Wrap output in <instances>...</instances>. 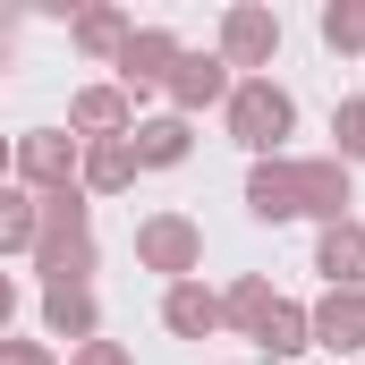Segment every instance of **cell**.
<instances>
[{
  "instance_id": "obj_1",
  "label": "cell",
  "mask_w": 365,
  "mask_h": 365,
  "mask_svg": "<svg viewBox=\"0 0 365 365\" xmlns=\"http://www.w3.org/2000/svg\"><path fill=\"white\" fill-rule=\"evenodd\" d=\"M255 212L280 221V212H340L349 204V179L340 170H255Z\"/></svg>"
},
{
  "instance_id": "obj_2",
  "label": "cell",
  "mask_w": 365,
  "mask_h": 365,
  "mask_svg": "<svg viewBox=\"0 0 365 365\" xmlns=\"http://www.w3.org/2000/svg\"><path fill=\"white\" fill-rule=\"evenodd\" d=\"M230 128H238V145H280V136H289V93L280 86H238Z\"/></svg>"
},
{
  "instance_id": "obj_3",
  "label": "cell",
  "mask_w": 365,
  "mask_h": 365,
  "mask_svg": "<svg viewBox=\"0 0 365 365\" xmlns=\"http://www.w3.org/2000/svg\"><path fill=\"white\" fill-rule=\"evenodd\" d=\"M323 272L331 280H365V230L357 221H340V230L323 238Z\"/></svg>"
},
{
  "instance_id": "obj_4",
  "label": "cell",
  "mask_w": 365,
  "mask_h": 365,
  "mask_svg": "<svg viewBox=\"0 0 365 365\" xmlns=\"http://www.w3.org/2000/svg\"><path fill=\"white\" fill-rule=\"evenodd\" d=\"M314 331H323V349H357L365 340V306L357 297H331V306L314 314Z\"/></svg>"
},
{
  "instance_id": "obj_5",
  "label": "cell",
  "mask_w": 365,
  "mask_h": 365,
  "mask_svg": "<svg viewBox=\"0 0 365 365\" xmlns=\"http://www.w3.org/2000/svg\"><path fill=\"white\" fill-rule=\"evenodd\" d=\"M255 349H264V357L306 349V323H297V306H264V323H255Z\"/></svg>"
},
{
  "instance_id": "obj_6",
  "label": "cell",
  "mask_w": 365,
  "mask_h": 365,
  "mask_svg": "<svg viewBox=\"0 0 365 365\" xmlns=\"http://www.w3.org/2000/svg\"><path fill=\"white\" fill-rule=\"evenodd\" d=\"M272 43H280V26L264 9H238V17H230V51H238V60H264Z\"/></svg>"
},
{
  "instance_id": "obj_7",
  "label": "cell",
  "mask_w": 365,
  "mask_h": 365,
  "mask_svg": "<svg viewBox=\"0 0 365 365\" xmlns=\"http://www.w3.org/2000/svg\"><path fill=\"white\" fill-rule=\"evenodd\" d=\"M145 255H153L162 272H179L187 255H195V230H187V221H153V230H145Z\"/></svg>"
},
{
  "instance_id": "obj_8",
  "label": "cell",
  "mask_w": 365,
  "mask_h": 365,
  "mask_svg": "<svg viewBox=\"0 0 365 365\" xmlns=\"http://www.w3.org/2000/svg\"><path fill=\"white\" fill-rule=\"evenodd\" d=\"M128 153H136V162H179V153H187V128H179V119H153V128H136Z\"/></svg>"
},
{
  "instance_id": "obj_9",
  "label": "cell",
  "mask_w": 365,
  "mask_h": 365,
  "mask_svg": "<svg viewBox=\"0 0 365 365\" xmlns=\"http://www.w3.org/2000/svg\"><path fill=\"white\" fill-rule=\"evenodd\" d=\"M51 323H60V331H86L93 323V297L77 289V280H51Z\"/></svg>"
},
{
  "instance_id": "obj_10",
  "label": "cell",
  "mask_w": 365,
  "mask_h": 365,
  "mask_svg": "<svg viewBox=\"0 0 365 365\" xmlns=\"http://www.w3.org/2000/svg\"><path fill=\"white\" fill-rule=\"evenodd\" d=\"M221 93V60H179V102H212Z\"/></svg>"
},
{
  "instance_id": "obj_11",
  "label": "cell",
  "mask_w": 365,
  "mask_h": 365,
  "mask_svg": "<svg viewBox=\"0 0 365 365\" xmlns=\"http://www.w3.org/2000/svg\"><path fill=\"white\" fill-rule=\"evenodd\" d=\"M212 314H221V306H212L204 289H179V297H170V323H179V331H212Z\"/></svg>"
},
{
  "instance_id": "obj_12",
  "label": "cell",
  "mask_w": 365,
  "mask_h": 365,
  "mask_svg": "<svg viewBox=\"0 0 365 365\" xmlns=\"http://www.w3.org/2000/svg\"><path fill=\"white\" fill-rule=\"evenodd\" d=\"M162 60H170V34H136L128 43V77H162Z\"/></svg>"
},
{
  "instance_id": "obj_13",
  "label": "cell",
  "mask_w": 365,
  "mask_h": 365,
  "mask_svg": "<svg viewBox=\"0 0 365 365\" xmlns=\"http://www.w3.org/2000/svg\"><path fill=\"white\" fill-rule=\"evenodd\" d=\"M26 170H34V179H60V170H68V145H60V136H34V145H26Z\"/></svg>"
},
{
  "instance_id": "obj_14",
  "label": "cell",
  "mask_w": 365,
  "mask_h": 365,
  "mask_svg": "<svg viewBox=\"0 0 365 365\" xmlns=\"http://www.w3.org/2000/svg\"><path fill=\"white\" fill-rule=\"evenodd\" d=\"M34 230V212H26V195H0V247H17Z\"/></svg>"
},
{
  "instance_id": "obj_15",
  "label": "cell",
  "mask_w": 365,
  "mask_h": 365,
  "mask_svg": "<svg viewBox=\"0 0 365 365\" xmlns=\"http://www.w3.org/2000/svg\"><path fill=\"white\" fill-rule=\"evenodd\" d=\"M128 162H136L128 145H102V153H93V187H119V179H128Z\"/></svg>"
},
{
  "instance_id": "obj_16",
  "label": "cell",
  "mask_w": 365,
  "mask_h": 365,
  "mask_svg": "<svg viewBox=\"0 0 365 365\" xmlns=\"http://www.w3.org/2000/svg\"><path fill=\"white\" fill-rule=\"evenodd\" d=\"M119 110H128L119 93H86V102H77V119H86V128H119Z\"/></svg>"
},
{
  "instance_id": "obj_17",
  "label": "cell",
  "mask_w": 365,
  "mask_h": 365,
  "mask_svg": "<svg viewBox=\"0 0 365 365\" xmlns=\"http://www.w3.org/2000/svg\"><path fill=\"white\" fill-rule=\"evenodd\" d=\"M323 34H331V43H365V9H331Z\"/></svg>"
},
{
  "instance_id": "obj_18",
  "label": "cell",
  "mask_w": 365,
  "mask_h": 365,
  "mask_svg": "<svg viewBox=\"0 0 365 365\" xmlns=\"http://www.w3.org/2000/svg\"><path fill=\"white\" fill-rule=\"evenodd\" d=\"M340 145L365 162V102H349V110H340Z\"/></svg>"
},
{
  "instance_id": "obj_19",
  "label": "cell",
  "mask_w": 365,
  "mask_h": 365,
  "mask_svg": "<svg viewBox=\"0 0 365 365\" xmlns=\"http://www.w3.org/2000/svg\"><path fill=\"white\" fill-rule=\"evenodd\" d=\"M77 365H128V357H119V349H86Z\"/></svg>"
},
{
  "instance_id": "obj_20",
  "label": "cell",
  "mask_w": 365,
  "mask_h": 365,
  "mask_svg": "<svg viewBox=\"0 0 365 365\" xmlns=\"http://www.w3.org/2000/svg\"><path fill=\"white\" fill-rule=\"evenodd\" d=\"M0 365H43V357H34V349H9V357H0Z\"/></svg>"
},
{
  "instance_id": "obj_21",
  "label": "cell",
  "mask_w": 365,
  "mask_h": 365,
  "mask_svg": "<svg viewBox=\"0 0 365 365\" xmlns=\"http://www.w3.org/2000/svg\"><path fill=\"white\" fill-rule=\"evenodd\" d=\"M0 323H9V280H0Z\"/></svg>"
}]
</instances>
